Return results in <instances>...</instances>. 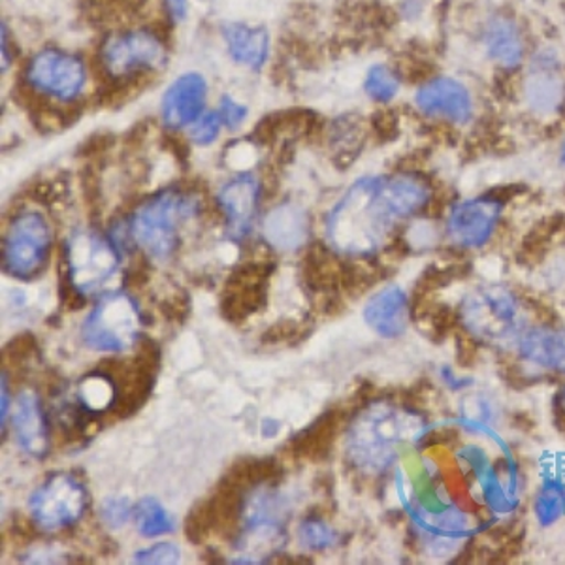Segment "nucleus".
<instances>
[{
  "instance_id": "412c9836",
  "label": "nucleus",
  "mask_w": 565,
  "mask_h": 565,
  "mask_svg": "<svg viewBox=\"0 0 565 565\" xmlns=\"http://www.w3.org/2000/svg\"><path fill=\"white\" fill-rule=\"evenodd\" d=\"M484 47L489 57L503 68L521 65L524 57L521 31L509 18H494L490 21L484 31Z\"/></svg>"
},
{
  "instance_id": "7c9ffc66",
  "label": "nucleus",
  "mask_w": 565,
  "mask_h": 565,
  "mask_svg": "<svg viewBox=\"0 0 565 565\" xmlns=\"http://www.w3.org/2000/svg\"><path fill=\"white\" fill-rule=\"evenodd\" d=\"M218 116L228 129H239L249 116V109L244 104H239L238 100L225 95V97H221V103H218Z\"/></svg>"
},
{
  "instance_id": "6ab92c4d",
  "label": "nucleus",
  "mask_w": 565,
  "mask_h": 565,
  "mask_svg": "<svg viewBox=\"0 0 565 565\" xmlns=\"http://www.w3.org/2000/svg\"><path fill=\"white\" fill-rule=\"evenodd\" d=\"M263 236L279 253L302 249L309 239L308 213L296 204L277 206L264 218Z\"/></svg>"
},
{
  "instance_id": "4468645a",
  "label": "nucleus",
  "mask_w": 565,
  "mask_h": 565,
  "mask_svg": "<svg viewBox=\"0 0 565 565\" xmlns=\"http://www.w3.org/2000/svg\"><path fill=\"white\" fill-rule=\"evenodd\" d=\"M207 98L206 77L199 72H185L168 85L162 97L161 117L168 129L191 127L204 116Z\"/></svg>"
},
{
  "instance_id": "f257e3e1",
  "label": "nucleus",
  "mask_w": 565,
  "mask_h": 565,
  "mask_svg": "<svg viewBox=\"0 0 565 565\" xmlns=\"http://www.w3.org/2000/svg\"><path fill=\"white\" fill-rule=\"evenodd\" d=\"M415 213L417 196L402 175H367L354 181L328 213V245L345 257H372Z\"/></svg>"
},
{
  "instance_id": "ddd939ff",
  "label": "nucleus",
  "mask_w": 565,
  "mask_h": 565,
  "mask_svg": "<svg viewBox=\"0 0 565 565\" xmlns=\"http://www.w3.org/2000/svg\"><path fill=\"white\" fill-rule=\"evenodd\" d=\"M415 104L424 116L449 122H468L473 116V98L466 85L455 77H431L420 85Z\"/></svg>"
},
{
  "instance_id": "f704fd0d",
  "label": "nucleus",
  "mask_w": 565,
  "mask_h": 565,
  "mask_svg": "<svg viewBox=\"0 0 565 565\" xmlns=\"http://www.w3.org/2000/svg\"><path fill=\"white\" fill-rule=\"evenodd\" d=\"M562 162L565 164V146L564 149H562Z\"/></svg>"
},
{
  "instance_id": "39448f33",
  "label": "nucleus",
  "mask_w": 565,
  "mask_h": 565,
  "mask_svg": "<svg viewBox=\"0 0 565 565\" xmlns=\"http://www.w3.org/2000/svg\"><path fill=\"white\" fill-rule=\"evenodd\" d=\"M460 322L477 341L505 348L526 330V313L519 296L503 285H481L460 303Z\"/></svg>"
},
{
  "instance_id": "0eeeda50",
  "label": "nucleus",
  "mask_w": 565,
  "mask_h": 565,
  "mask_svg": "<svg viewBox=\"0 0 565 565\" xmlns=\"http://www.w3.org/2000/svg\"><path fill=\"white\" fill-rule=\"evenodd\" d=\"M141 313L135 298L111 292L90 309L82 324V340L98 353H125L140 338Z\"/></svg>"
},
{
  "instance_id": "2f4dec72",
  "label": "nucleus",
  "mask_w": 565,
  "mask_h": 565,
  "mask_svg": "<svg viewBox=\"0 0 565 565\" xmlns=\"http://www.w3.org/2000/svg\"><path fill=\"white\" fill-rule=\"evenodd\" d=\"M167 10L170 18L178 23V21L185 20L189 4H186V0H167Z\"/></svg>"
},
{
  "instance_id": "1a4fd4ad",
  "label": "nucleus",
  "mask_w": 565,
  "mask_h": 565,
  "mask_svg": "<svg viewBox=\"0 0 565 565\" xmlns=\"http://www.w3.org/2000/svg\"><path fill=\"white\" fill-rule=\"evenodd\" d=\"M89 509V494L84 482L72 473H55L34 490L29 500V514L34 526L44 532H61L76 526Z\"/></svg>"
},
{
  "instance_id": "bb28decb",
  "label": "nucleus",
  "mask_w": 565,
  "mask_h": 565,
  "mask_svg": "<svg viewBox=\"0 0 565 565\" xmlns=\"http://www.w3.org/2000/svg\"><path fill=\"white\" fill-rule=\"evenodd\" d=\"M130 516H135V505L127 498H108L100 508V521L109 530H121L127 526Z\"/></svg>"
},
{
  "instance_id": "c85d7f7f",
  "label": "nucleus",
  "mask_w": 565,
  "mask_h": 565,
  "mask_svg": "<svg viewBox=\"0 0 565 565\" xmlns=\"http://www.w3.org/2000/svg\"><path fill=\"white\" fill-rule=\"evenodd\" d=\"M221 129H223V119L218 116V111L204 114L199 121L191 125V140L199 146H210L217 140Z\"/></svg>"
},
{
  "instance_id": "f3484780",
  "label": "nucleus",
  "mask_w": 565,
  "mask_h": 565,
  "mask_svg": "<svg viewBox=\"0 0 565 565\" xmlns=\"http://www.w3.org/2000/svg\"><path fill=\"white\" fill-rule=\"evenodd\" d=\"M362 316L366 327L381 338H399L409 327L412 316L407 292L398 285H388L385 289L377 290L370 296Z\"/></svg>"
},
{
  "instance_id": "c756f323",
  "label": "nucleus",
  "mask_w": 565,
  "mask_h": 565,
  "mask_svg": "<svg viewBox=\"0 0 565 565\" xmlns=\"http://www.w3.org/2000/svg\"><path fill=\"white\" fill-rule=\"evenodd\" d=\"M559 87L556 82H553L551 77L540 79V82H533L530 87V100L535 104L537 108H553L554 104L558 103Z\"/></svg>"
},
{
  "instance_id": "7ed1b4c3",
  "label": "nucleus",
  "mask_w": 565,
  "mask_h": 565,
  "mask_svg": "<svg viewBox=\"0 0 565 565\" xmlns=\"http://www.w3.org/2000/svg\"><path fill=\"white\" fill-rule=\"evenodd\" d=\"M396 489L405 513L428 540L455 545L473 532L471 516L447 495L444 484L437 481L436 469L428 468L426 460L413 477L398 469Z\"/></svg>"
},
{
  "instance_id": "f8f14e48",
  "label": "nucleus",
  "mask_w": 565,
  "mask_h": 565,
  "mask_svg": "<svg viewBox=\"0 0 565 565\" xmlns=\"http://www.w3.org/2000/svg\"><path fill=\"white\" fill-rule=\"evenodd\" d=\"M503 213V202L494 196L463 200L447 218V236L460 249H481L494 236Z\"/></svg>"
},
{
  "instance_id": "a878e982",
  "label": "nucleus",
  "mask_w": 565,
  "mask_h": 565,
  "mask_svg": "<svg viewBox=\"0 0 565 565\" xmlns=\"http://www.w3.org/2000/svg\"><path fill=\"white\" fill-rule=\"evenodd\" d=\"M335 541H338V535L334 530L319 516H308L298 526V543L311 553L327 551L330 546L335 545Z\"/></svg>"
},
{
  "instance_id": "393cba45",
  "label": "nucleus",
  "mask_w": 565,
  "mask_h": 565,
  "mask_svg": "<svg viewBox=\"0 0 565 565\" xmlns=\"http://www.w3.org/2000/svg\"><path fill=\"white\" fill-rule=\"evenodd\" d=\"M364 89H366L367 97L375 103H391L392 98L399 93V77L386 65H373L367 71Z\"/></svg>"
},
{
  "instance_id": "5701e85b",
  "label": "nucleus",
  "mask_w": 565,
  "mask_h": 565,
  "mask_svg": "<svg viewBox=\"0 0 565 565\" xmlns=\"http://www.w3.org/2000/svg\"><path fill=\"white\" fill-rule=\"evenodd\" d=\"M533 514L541 527L556 524L565 514V484L559 479H546L541 482L533 498Z\"/></svg>"
},
{
  "instance_id": "b1692460",
  "label": "nucleus",
  "mask_w": 565,
  "mask_h": 565,
  "mask_svg": "<svg viewBox=\"0 0 565 565\" xmlns=\"http://www.w3.org/2000/svg\"><path fill=\"white\" fill-rule=\"evenodd\" d=\"M135 521L138 532L148 540L161 537L174 530V519L154 498H143L135 505Z\"/></svg>"
},
{
  "instance_id": "aec40b11",
  "label": "nucleus",
  "mask_w": 565,
  "mask_h": 565,
  "mask_svg": "<svg viewBox=\"0 0 565 565\" xmlns=\"http://www.w3.org/2000/svg\"><path fill=\"white\" fill-rule=\"evenodd\" d=\"M226 47L231 57L238 65L258 71L263 68L270 53V36L263 26H250L247 23H228L223 29Z\"/></svg>"
},
{
  "instance_id": "9d476101",
  "label": "nucleus",
  "mask_w": 565,
  "mask_h": 565,
  "mask_svg": "<svg viewBox=\"0 0 565 565\" xmlns=\"http://www.w3.org/2000/svg\"><path fill=\"white\" fill-rule=\"evenodd\" d=\"M26 84L40 95L58 103H74L84 93L87 72L84 61L63 50H42L29 61Z\"/></svg>"
},
{
  "instance_id": "423d86ee",
  "label": "nucleus",
  "mask_w": 565,
  "mask_h": 565,
  "mask_svg": "<svg viewBox=\"0 0 565 565\" xmlns=\"http://www.w3.org/2000/svg\"><path fill=\"white\" fill-rule=\"evenodd\" d=\"M66 279L72 292L89 298L108 287L121 266L117 242L100 232L79 231L66 239Z\"/></svg>"
},
{
  "instance_id": "72a5a7b5",
  "label": "nucleus",
  "mask_w": 565,
  "mask_h": 565,
  "mask_svg": "<svg viewBox=\"0 0 565 565\" xmlns=\"http://www.w3.org/2000/svg\"><path fill=\"white\" fill-rule=\"evenodd\" d=\"M7 377H2V430L7 428L8 409H10L7 405Z\"/></svg>"
},
{
  "instance_id": "20e7f679",
  "label": "nucleus",
  "mask_w": 565,
  "mask_h": 565,
  "mask_svg": "<svg viewBox=\"0 0 565 565\" xmlns=\"http://www.w3.org/2000/svg\"><path fill=\"white\" fill-rule=\"evenodd\" d=\"M200 212L194 194L180 189H167L143 200L129 218V238L154 263L174 257L181 244L183 226Z\"/></svg>"
},
{
  "instance_id": "6e6552de",
  "label": "nucleus",
  "mask_w": 565,
  "mask_h": 565,
  "mask_svg": "<svg viewBox=\"0 0 565 565\" xmlns=\"http://www.w3.org/2000/svg\"><path fill=\"white\" fill-rule=\"evenodd\" d=\"M53 231L50 221L40 212L26 210L8 225L2 247V266L10 276L31 279L44 270L52 257Z\"/></svg>"
},
{
  "instance_id": "f03ea898",
  "label": "nucleus",
  "mask_w": 565,
  "mask_h": 565,
  "mask_svg": "<svg viewBox=\"0 0 565 565\" xmlns=\"http://www.w3.org/2000/svg\"><path fill=\"white\" fill-rule=\"evenodd\" d=\"M426 431L424 418L412 407L377 399L360 409L349 424L345 455L360 473L380 476Z\"/></svg>"
},
{
  "instance_id": "cd10ccee",
  "label": "nucleus",
  "mask_w": 565,
  "mask_h": 565,
  "mask_svg": "<svg viewBox=\"0 0 565 565\" xmlns=\"http://www.w3.org/2000/svg\"><path fill=\"white\" fill-rule=\"evenodd\" d=\"M180 546L174 543H157L135 554L136 564H180Z\"/></svg>"
},
{
  "instance_id": "2eb2a0df",
  "label": "nucleus",
  "mask_w": 565,
  "mask_h": 565,
  "mask_svg": "<svg viewBox=\"0 0 565 565\" xmlns=\"http://www.w3.org/2000/svg\"><path fill=\"white\" fill-rule=\"evenodd\" d=\"M12 430L15 444L29 457L42 460L52 449V431L39 394L21 391L13 402Z\"/></svg>"
},
{
  "instance_id": "dca6fc26",
  "label": "nucleus",
  "mask_w": 565,
  "mask_h": 565,
  "mask_svg": "<svg viewBox=\"0 0 565 565\" xmlns=\"http://www.w3.org/2000/svg\"><path fill=\"white\" fill-rule=\"evenodd\" d=\"M218 207L225 215L232 239H244L253 228L260 202V183L250 174H242L223 185L217 194Z\"/></svg>"
},
{
  "instance_id": "473e14b6",
  "label": "nucleus",
  "mask_w": 565,
  "mask_h": 565,
  "mask_svg": "<svg viewBox=\"0 0 565 565\" xmlns=\"http://www.w3.org/2000/svg\"><path fill=\"white\" fill-rule=\"evenodd\" d=\"M279 430H281V424L274 420V418H264L263 424H260V431H263V436L268 437V439L276 437Z\"/></svg>"
},
{
  "instance_id": "a211bd4d",
  "label": "nucleus",
  "mask_w": 565,
  "mask_h": 565,
  "mask_svg": "<svg viewBox=\"0 0 565 565\" xmlns=\"http://www.w3.org/2000/svg\"><path fill=\"white\" fill-rule=\"evenodd\" d=\"M514 345L519 359L530 366L551 373H565V328H526Z\"/></svg>"
},
{
  "instance_id": "9b49d317",
  "label": "nucleus",
  "mask_w": 565,
  "mask_h": 565,
  "mask_svg": "<svg viewBox=\"0 0 565 565\" xmlns=\"http://www.w3.org/2000/svg\"><path fill=\"white\" fill-rule=\"evenodd\" d=\"M167 45L151 31H125L109 36L100 50V63L111 77L161 71L167 65Z\"/></svg>"
},
{
  "instance_id": "c9c22d12",
  "label": "nucleus",
  "mask_w": 565,
  "mask_h": 565,
  "mask_svg": "<svg viewBox=\"0 0 565 565\" xmlns=\"http://www.w3.org/2000/svg\"><path fill=\"white\" fill-rule=\"evenodd\" d=\"M564 409H565V388H564Z\"/></svg>"
},
{
  "instance_id": "4be33fe9",
  "label": "nucleus",
  "mask_w": 565,
  "mask_h": 565,
  "mask_svg": "<svg viewBox=\"0 0 565 565\" xmlns=\"http://www.w3.org/2000/svg\"><path fill=\"white\" fill-rule=\"evenodd\" d=\"M121 392L108 373H90L77 385V402L85 415H100L116 407Z\"/></svg>"
}]
</instances>
